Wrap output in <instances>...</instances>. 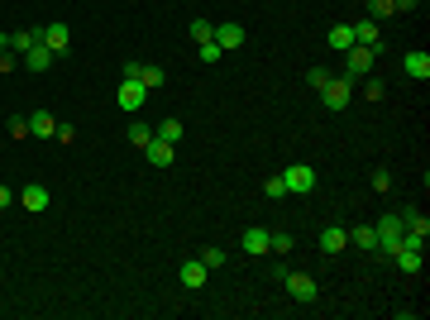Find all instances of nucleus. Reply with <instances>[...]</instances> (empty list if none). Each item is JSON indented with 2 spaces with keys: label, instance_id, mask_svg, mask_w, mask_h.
<instances>
[{
  "label": "nucleus",
  "instance_id": "2",
  "mask_svg": "<svg viewBox=\"0 0 430 320\" xmlns=\"http://www.w3.org/2000/svg\"><path fill=\"white\" fill-rule=\"evenodd\" d=\"M349 96H354V77H344V72H335V77L321 87L325 110H344V106H349Z\"/></svg>",
  "mask_w": 430,
  "mask_h": 320
},
{
  "label": "nucleus",
  "instance_id": "27",
  "mask_svg": "<svg viewBox=\"0 0 430 320\" xmlns=\"http://www.w3.org/2000/svg\"><path fill=\"white\" fill-rule=\"evenodd\" d=\"M363 5H368V19H378V24H383L387 14H397V5H392V0H363Z\"/></svg>",
  "mask_w": 430,
  "mask_h": 320
},
{
  "label": "nucleus",
  "instance_id": "36",
  "mask_svg": "<svg viewBox=\"0 0 430 320\" xmlns=\"http://www.w3.org/2000/svg\"><path fill=\"white\" fill-rule=\"evenodd\" d=\"M53 139H58V144H77V129H72V124H63V119H58V134H53Z\"/></svg>",
  "mask_w": 430,
  "mask_h": 320
},
{
  "label": "nucleus",
  "instance_id": "35",
  "mask_svg": "<svg viewBox=\"0 0 430 320\" xmlns=\"http://www.w3.org/2000/svg\"><path fill=\"white\" fill-rule=\"evenodd\" d=\"M263 192H268L273 201H278V196H287V182H282V172H278V177H268V187H263Z\"/></svg>",
  "mask_w": 430,
  "mask_h": 320
},
{
  "label": "nucleus",
  "instance_id": "30",
  "mask_svg": "<svg viewBox=\"0 0 430 320\" xmlns=\"http://www.w3.org/2000/svg\"><path fill=\"white\" fill-rule=\"evenodd\" d=\"M5 134H10V139H29V115H14V119L5 124Z\"/></svg>",
  "mask_w": 430,
  "mask_h": 320
},
{
  "label": "nucleus",
  "instance_id": "19",
  "mask_svg": "<svg viewBox=\"0 0 430 320\" xmlns=\"http://www.w3.org/2000/svg\"><path fill=\"white\" fill-rule=\"evenodd\" d=\"M325 43H330L335 53H344V48H354V24H330V34H325Z\"/></svg>",
  "mask_w": 430,
  "mask_h": 320
},
{
  "label": "nucleus",
  "instance_id": "40",
  "mask_svg": "<svg viewBox=\"0 0 430 320\" xmlns=\"http://www.w3.org/2000/svg\"><path fill=\"white\" fill-rule=\"evenodd\" d=\"M5 48H10V34H0V53H5Z\"/></svg>",
  "mask_w": 430,
  "mask_h": 320
},
{
  "label": "nucleus",
  "instance_id": "25",
  "mask_svg": "<svg viewBox=\"0 0 430 320\" xmlns=\"http://www.w3.org/2000/svg\"><path fill=\"white\" fill-rule=\"evenodd\" d=\"M402 225H407L411 234H426V239H430V220L421 211H402Z\"/></svg>",
  "mask_w": 430,
  "mask_h": 320
},
{
  "label": "nucleus",
  "instance_id": "14",
  "mask_svg": "<svg viewBox=\"0 0 430 320\" xmlns=\"http://www.w3.org/2000/svg\"><path fill=\"white\" fill-rule=\"evenodd\" d=\"M268 234H273V229H244V234H239V249L253 253V258H263V253H268Z\"/></svg>",
  "mask_w": 430,
  "mask_h": 320
},
{
  "label": "nucleus",
  "instance_id": "16",
  "mask_svg": "<svg viewBox=\"0 0 430 320\" xmlns=\"http://www.w3.org/2000/svg\"><path fill=\"white\" fill-rule=\"evenodd\" d=\"M43 43L63 58V53H67V43H72V29H67V24H48V29H43Z\"/></svg>",
  "mask_w": 430,
  "mask_h": 320
},
{
  "label": "nucleus",
  "instance_id": "8",
  "mask_svg": "<svg viewBox=\"0 0 430 320\" xmlns=\"http://www.w3.org/2000/svg\"><path fill=\"white\" fill-rule=\"evenodd\" d=\"M206 277H211V268H206L201 258H187V263H182V273H177V282H182L187 292H201V287H206Z\"/></svg>",
  "mask_w": 430,
  "mask_h": 320
},
{
  "label": "nucleus",
  "instance_id": "34",
  "mask_svg": "<svg viewBox=\"0 0 430 320\" xmlns=\"http://www.w3.org/2000/svg\"><path fill=\"white\" fill-rule=\"evenodd\" d=\"M383 91H387L383 77H368V82H363V96H368V101H383Z\"/></svg>",
  "mask_w": 430,
  "mask_h": 320
},
{
  "label": "nucleus",
  "instance_id": "5",
  "mask_svg": "<svg viewBox=\"0 0 430 320\" xmlns=\"http://www.w3.org/2000/svg\"><path fill=\"white\" fill-rule=\"evenodd\" d=\"M282 282H287L292 301H302V306H311V301L321 297V287H316V277H311V273H292V268H287V277H282Z\"/></svg>",
  "mask_w": 430,
  "mask_h": 320
},
{
  "label": "nucleus",
  "instance_id": "15",
  "mask_svg": "<svg viewBox=\"0 0 430 320\" xmlns=\"http://www.w3.org/2000/svg\"><path fill=\"white\" fill-rule=\"evenodd\" d=\"M344 244H349V229H344V225L321 229V253H344Z\"/></svg>",
  "mask_w": 430,
  "mask_h": 320
},
{
  "label": "nucleus",
  "instance_id": "10",
  "mask_svg": "<svg viewBox=\"0 0 430 320\" xmlns=\"http://www.w3.org/2000/svg\"><path fill=\"white\" fill-rule=\"evenodd\" d=\"M19 62H24V67H29V72H48V67H53V62H58V53H53V48H48V43H43V38H38V43H34V48H29V53H24V58H19Z\"/></svg>",
  "mask_w": 430,
  "mask_h": 320
},
{
  "label": "nucleus",
  "instance_id": "9",
  "mask_svg": "<svg viewBox=\"0 0 430 320\" xmlns=\"http://www.w3.org/2000/svg\"><path fill=\"white\" fill-rule=\"evenodd\" d=\"M244 24H234V19H225V24H215V43L225 48V53H234V48H244Z\"/></svg>",
  "mask_w": 430,
  "mask_h": 320
},
{
  "label": "nucleus",
  "instance_id": "13",
  "mask_svg": "<svg viewBox=\"0 0 430 320\" xmlns=\"http://www.w3.org/2000/svg\"><path fill=\"white\" fill-rule=\"evenodd\" d=\"M349 244L363 253H378V229L373 225H349Z\"/></svg>",
  "mask_w": 430,
  "mask_h": 320
},
{
  "label": "nucleus",
  "instance_id": "3",
  "mask_svg": "<svg viewBox=\"0 0 430 320\" xmlns=\"http://www.w3.org/2000/svg\"><path fill=\"white\" fill-rule=\"evenodd\" d=\"M144 101H148V87L134 82V77H120V87H115V106L134 115V110H144Z\"/></svg>",
  "mask_w": 430,
  "mask_h": 320
},
{
  "label": "nucleus",
  "instance_id": "32",
  "mask_svg": "<svg viewBox=\"0 0 430 320\" xmlns=\"http://www.w3.org/2000/svg\"><path fill=\"white\" fill-rule=\"evenodd\" d=\"M368 182H373V192H392V172H387V168H373Z\"/></svg>",
  "mask_w": 430,
  "mask_h": 320
},
{
  "label": "nucleus",
  "instance_id": "12",
  "mask_svg": "<svg viewBox=\"0 0 430 320\" xmlns=\"http://www.w3.org/2000/svg\"><path fill=\"white\" fill-rule=\"evenodd\" d=\"M48 201H53V196H48V187H38V182H29V187H19V206H24V211L43 215V211H48Z\"/></svg>",
  "mask_w": 430,
  "mask_h": 320
},
{
  "label": "nucleus",
  "instance_id": "20",
  "mask_svg": "<svg viewBox=\"0 0 430 320\" xmlns=\"http://www.w3.org/2000/svg\"><path fill=\"white\" fill-rule=\"evenodd\" d=\"M134 82H144L148 91H158V87L168 82V72H163L158 62H139V72H134Z\"/></svg>",
  "mask_w": 430,
  "mask_h": 320
},
{
  "label": "nucleus",
  "instance_id": "22",
  "mask_svg": "<svg viewBox=\"0 0 430 320\" xmlns=\"http://www.w3.org/2000/svg\"><path fill=\"white\" fill-rule=\"evenodd\" d=\"M402 67H407V77L430 82V58H426V53H407V58H402Z\"/></svg>",
  "mask_w": 430,
  "mask_h": 320
},
{
  "label": "nucleus",
  "instance_id": "7",
  "mask_svg": "<svg viewBox=\"0 0 430 320\" xmlns=\"http://www.w3.org/2000/svg\"><path fill=\"white\" fill-rule=\"evenodd\" d=\"M282 182H287V196H292V192H316V168L292 163V168L282 172Z\"/></svg>",
  "mask_w": 430,
  "mask_h": 320
},
{
  "label": "nucleus",
  "instance_id": "24",
  "mask_svg": "<svg viewBox=\"0 0 430 320\" xmlns=\"http://www.w3.org/2000/svg\"><path fill=\"white\" fill-rule=\"evenodd\" d=\"M292 244H297V239H292L287 229H273V234H268V253H292Z\"/></svg>",
  "mask_w": 430,
  "mask_h": 320
},
{
  "label": "nucleus",
  "instance_id": "29",
  "mask_svg": "<svg viewBox=\"0 0 430 320\" xmlns=\"http://www.w3.org/2000/svg\"><path fill=\"white\" fill-rule=\"evenodd\" d=\"M225 258H229V253H225L220 244H211V249H201V263H206V268H225Z\"/></svg>",
  "mask_w": 430,
  "mask_h": 320
},
{
  "label": "nucleus",
  "instance_id": "28",
  "mask_svg": "<svg viewBox=\"0 0 430 320\" xmlns=\"http://www.w3.org/2000/svg\"><path fill=\"white\" fill-rule=\"evenodd\" d=\"M153 134H158V139H168V144H177V139H182V119H163Z\"/></svg>",
  "mask_w": 430,
  "mask_h": 320
},
{
  "label": "nucleus",
  "instance_id": "6",
  "mask_svg": "<svg viewBox=\"0 0 430 320\" xmlns=\"http://www.w3.org/2000/svg\"><path fill=\"white\" fill-rule=\"evenodd\" d=\"M354 43H363V48H373V53H383V48H387V38H383V24L363 14V19L354 24Z\"/></svg>",
  "mask_w": 430,
  "mask_h": 320
},
{
  "label": "nucleus",
  "instance_id": "39",
  "mask_svg": "<svg viewBox=\"0 0 430 320\" xmlns=\"http://www.w3.org/2000/svg\"><path fill=\"white\" fill-rule=\"evenodd\" d=\"M392 5H397L402 14H411V10H421V0H392Z\"/></svg>",
  "mask_w": 430,
  "mask_h": 320
},
{
  "label": "nucleus",
  "instance_id": "1",
  "mask_svg": "<svg viewBox=\"0 0 430 320\" xmlns=\"http://www.w3.org/2000/svg\"><path fill=\"white\" fill-rule=\"evenodd\" d=\"M373 229H378V253H383V258H392V253L402 249V229H407V225H402V215H383Z\"/></svg>",
  "mask_w": 430,
  "mask_h": 320
},
{
  "label": "nucleus",
  "instance_id": "26",
  "mask_svg": "<svg viewBox=\"0 0 430 320\" xmlns=\"http://www.w3.org/2000/svg\"><path fill=\"white\" fill-rule=\"evenodd\" d=\"M196 58H201V62L211 67V62H220V58H225V48H220L215 38H206V43H196Z\"/></svg>",
  "mask_w": 430,
  "mask_h": 320
},
{
  "label": "nucleus",
  "instance_id": "31",
  "mask_svg": "<svg viewBox=\"0 0 430 320\" xmlns=\"http://www.w3.org/2000/svg\"><path fill=\"white\" fill-rule=\"evenodd\" d=\"M192 38H196V43L215 38V24H211V19H192Z\"/></svg>",
  "mask_w": 430,
  "mask_h": 320
},
{
  "label": "nucleus",
  "instance_id": "38",
  "mask_svg": "<svg viewBox=\"0 0 430 320\" xmlns=\"http://www.w3.org/2000/svg\"><path fill=\"white\" fill-rule=\"evenodd\" d=\"M14 201H19V192H14V187H5V182H0V211H5V206H14Z\"/></svg>",
  "mask_w": 430,
  "mask_h": 320
},
{
  "label": "nucleus",
  "instance_id": "11",
  "mask_svg": "<svg viewBox=\"0 0 430 320\" xmlns=\"http://www.w3.org/2000/svg\"><path fill=\"white\" fill-rule=\"evenodd\" d=\"M144 153H148V163H153V168H172V158H177V144H168V139H158V134H153V139L144 144Z\"/></svg>",
  "mask_w": 430,
  "mask_h": 320
},
{
  "label": "nucleus",
  "instance_id": "21",
  "mask_svg": "<svg viewBox=\"0 0 430 320\" xmlns=\"http://www.w3.org/2000/svg\"><path fill=\"white\" fill-rule=\"evenodd\" d=\"M29 134H38V139H53V134H58V119H53L48 110H34V115H29Z\"/></svg>",
  "mask_w": 430,
  "mask_h": 320
},
{
  "label": "nucleus",
  "instance_id": "33",
  "mask_svg": "<svg viewBox=\"0 0 430 320\" xmlns=\"http://www.w3.org/2000/svg\"><path fill=\"white\" fill-rule=\"evenodd\" d=\"M330 77H335L330 67H311V72H306V82H311V91H321V87L330 82Z\"/></svg>",
  "mask_w": 430,
  "mask_h": 320
},
{
  "label": "nucleus",
  "instance_id": "18",
  "mask_svg": "<svg viewBox=\"0 0 430 320\" xmlns=\"http://www.w3.org/2000/svg\"><path fill=\"white\" fill-rule=\"evenodd\" d=\"M38 38H43V29H14V34H10V53H19V58H24Z\"/></svg>",
  "mask_w": 430,
  "mask_h": 320
},
{
  "label": "nucleus",
  "instance_id": "17",
  "mask_svg": "<svg viewBox=\"0 0 430 320\" xmlns=\"http://www.w3.org/2000/svg\"><path fill=\"white\" fill-rule=\"evenodd\" d=\"M392 263H397L402 273H421V268H426V249H397Z\"/></svg>",
  "mask_w": 430,
  "mask_h": 320
},
{
  "label": "nucleus",
  "instance_id": "4",
  "mask_svg": "<svg viewBox=\"0 0 430 320\" xmlns=\"http://www.w3.org/2000/svg\"><path fill=\"white\" fill-rule=\"evenodd\" d=\"M373 62H378V53H373V48H363V43L344 48V77H368V72H373Z\"/></svg>",
  "mask_w": 430,
  "mask_h": 320
},
{
  "label": "nucleus",
  "instance_id": "37",
  "mask_svg": "<svg viewBox=\"0 0 430 320\" xmlns=\"http://www.w3.org/2000/svg\"><path fill=\"white\" fill-rule=\"evenodd\" d=\"M14 67H19V53L5 48V53H0V72H14Z\"/></svg>",
  "mask_w": 430,
  "mask_h": 320
},
{
  "label": "nucleus",
  "instance_id": "23",
  "mask_svg": "<svg viewBox=\"0 0 430 320\" xmlns=\"http://www.w3.org/2000/svg\"><path fill=\"white\" fill-rule=\"evenodd\" d=\"M124 139H129V144H134V148H144V144H148V139H153V129H148V124H144V119H129V129H124Z\"/></svg>",
  "mask_w": 430,
  "mask_h": 320
}]
</instances>
